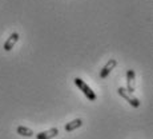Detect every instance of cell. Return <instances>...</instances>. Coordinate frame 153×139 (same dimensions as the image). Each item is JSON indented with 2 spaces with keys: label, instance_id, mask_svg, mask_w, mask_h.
Returning a JSON list of instances; mask_svg holds the SVG:
<instances>
[{
  "label": "cell",
  "instance_id": "obj_7",
  "mask_svg": "<svg viewBox=\"0 0 153 139\" xmlns=\"http://www.w3.org/2000/svg\"><path fill=\"white\" fill-rule=\"evenodd\" d=\"M16 132H17L19 135H22V137H27V138L33 137V135H35V132L32 131L31 128L25 127V126H19V127L16 128Z\"/></svg>",
  "mask_w": 153,
  "mask_h": 139
},
{
  "label": "cell",
  "instance_id": "obj_3",
  "mask_svg": "<svg viewBox=\"0 0 153 139\" xmlns=\"http://www.w3.org/2000/svg\"><path fill=\"white\" fill-rule=\"evenodd\" d=\"M116 66H117V60H116V59H109V62H108V63L105 64L104 67H102L101 72H100V78L105 79L112 72V70H113Z\"/></svg>",
  "mask_w": 153,
  "mask_h": 139
},
{
  "label": "cell",
  "instance_id": "obj_5",
  "mask_svg": "<svg viewBox=\"0 0 153 139\" xmlns=\"http://www.w3.org/2000/svg\"><path fill=\"white\" fill-rule=\"evenodd\" d=\"M59 130L57 128H49L47 131H42L36 135V139H52L55 137H57Z\"/></svg>",
  "mask_w": 153,
  "mask_h": 139
},
{
  "label": "cell",
  "instance_id": "obj_8",
  "mask_svg": "<svg viewBox=\"0 0 153 139\" xmlns=\"http://www.w3.org/2000/svg\"><path fill=\"white\" fill-rule=\"evenodd\" d=\"M81 125H83V120H81V119H73L72 122L67 123L64 128H65L67 132H69V131H73L75 128H79V127H80Z\"/></svg>",
  "mask_w": 153,
  "mask_h": 139
},
{
  "label": "cell",
  "instance_id": "obj_1",
  "mask_svg": "<svg viewBox=\"0 0 153 139\" xmlns=\"http://www.w3.org/2000/svg\"><path fill=\"white\" fill-rule=\"evenodd\" d=\"M75 84L79 88H80L81 91H83V94L85 96L88 98V100H91V102H95L96 99H97V96H96V94H95V91H92V88L89 87L85 82L83 80V79H80V78H75Z\"/></svg>",
  "mask_w": 153,
  "mask_h": 139
},
{
  "label": "cell",
  "instance_id": "obj_4",
  "mask_svg": "<svg viewBox=\"0 0 153 139\" xmlns=\"http://www.w3.org/2000/svg\"><path fill=\"white\" fill-rule=\"evenodd\" d=\"M134 88H136V82H134V71L128 70L126 71V91L133 94Z\"/></svg>",
  "mask_w": 153,
  "mask_h": 139
},
{
  "label": "cell",
  "instance_id": "obj_6",
  "mask_svg": "<svg viewBox=\"0 0 153 139\" xmlns=\"http://www.w3.org/2000/svg\"><path fill=\"white\" fill-rule=\"evenodd\" d=\"M17 40H19V34H17V32L11 34L10 38H8V40L4 43V50H5V51H11V50L13 48V46L16 44Z\"/></svg>",
  "mask_w": 153,
  "mask_h": 139
},
{
  "label": "cell",
  "instance_id": "obj_2",
  "mask_svg": "<svg viewBox=\"0 0 153 139\" xmlns=\"http://www.w3.org/2000/svg\"><path fill=\"white\" fill-rule=\"evenodd\" d=\"M117 92H119V95H120V96L124 98V99H125L131 106H133V107H136V108H139V107H140V104H141L140 100L137 99V98L134 96L132 92L126 91V88H124V87H119Z\"/></svg>",
  "mask_w": 153,
  "mask_h": 139
}]
</instances>
